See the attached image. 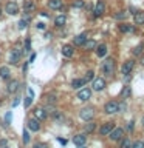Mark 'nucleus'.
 I'll return each instance as SVG.
<instances>
[{"mask_svg": "<svg viewBox=\"0 0 144 148\" xmlns=\"http://www.w3.org/2000/svg\"><path fill=\"white\" fill-rule=\"evenodd\" d=\"M118 102H115V100H110V102H107L105 106H104V111L107 114H115V113H118Z\"/></svg>", "mask_w": 144, "mask_h": 148, "instance_id": "nucleus-2", "label": "nucleus"}, {"mask_svg": "<svg viewBox=\"0 0 144 148\" xmlns=\"http://www.w3.org/2000/svg\"><path fill=\"white\" fill-rule=\"evenodd\" d=\"M132 148H144V142H143V140H136V142L132 145Z\"/></svg>", "mask_w": 144, "mask_h": 148, "instance_id": "nucleus-36", "label": "nucleus"}, {"mask_svg": "<svg viewBox=\"0 0 144 148\" xmlns=\"http://www.w3.org/2000/svg\"><path fill=\"white\" fill-rule=\"evenodd\" d=\"M28 96L33 97V90H31V88H28Z\"/></svg>", "mask_w": 144, "mask_h": 148, "instance_id": "nucleus-46", "label": "nucleus"}, {"mask_svg": "<svg viewBox=\"0 0 144 148\" xmlns=\"http://www.w3.org/2000/svg\"><path fill=\"white\" fill-rule=\"evenodd\" d=\"M11 116H12L11 111H9V113H6V116H5V123H6V125H9V122H11Z\"/></svg>", "mask_w": 144, "mask_h": 148, "instance_id": "nucleus-37", "label": "nucleus"}, {"mask_svg": "<svg viewBox=\"0 0 144 148\" xmlns=\"http://www.w3.org/2000/svg\"><path fill=\"white\" fill-rule=\"evenodd\" d=\"M0 17H2V9H0Z\"/></svg>", "mask_w": 144, "mask_h": 148, "instance_id": "nucleus-49", "label": "nucleus"}, {"mask_svg": "<svg viewBox=\"0 0 144 148\" xmlns=\"http://www.w3.org/2000/svg\"><path fill=\"white\" fill-rule=\"evenodd\" d=\"M133 66H135V62H133V60H127V62L123 65V68H121V73H123L124 76H125V74H130V71L133 69Z\"/></svg>", "mask_w": 144, "mask_h": 148, "instance_id": "nucleus-10", "label": "nucleus"}, {"mask_svg": "<svg viewBox=\"0 0 144 148\" xmlns=\"http://www.w3.org/2000/svg\"><path fill=\"white\" fill-rule=\"evenodd\" d=\"M95 127H96V125L93 123V122H88V123L85 125V131H87V133H91L93 130H95Z\"/></svg>", "mask_w": 144, "mask_h": 148, "instance_id": "nucleus-31", "label": "nucleus"}, {"mask_svg": "<svg viewBox=\"0 0 144 148\" xmlns=\"http://www.w3.org/2000/svg\"><path fill=\"white\" fill-rule=\"evenodd\" d=\"M48 6L51 9H59L62 6V0H48Z\"/></svg>", "mask_w": 144, "mask_h": 148, "instance_id": "nucleus-18", "label": "nucleus"}, {"mask_svg": "<svg viewBox=\"0 0 144 148\" xmlns=\"http://www.w3.org/2000/svg\"><path fill=\"white\" fill-rule=\"evenodd\" d=\"M65 22H67V17H65L64 14H60V16H57V17L54 18L56 26H64V25H65Z\"/></svg>", "mask_w": 144, "mask_h": 148, "instance_id": "nucleus-19", "label": "nucleus"}, {"mask_svg": "<svg viewBox=\"0 0 144 148\" xmlns=\"http://www.w3.org/2000/svg\"><path fill=\"white\" fill-rule=\"evenodd\" d=\"M79 148H85V147H84V145H79Z\"/></svg>", "mask_w": 144, "mask_h": 148, "instance_id": "nucleus-48", "label": "nucleus"}, {"mask_svg": "<svg viewBox=\"0 0 144 148\" xmlns=\"http://www.w3.org/2000/svg\"><path fill=\"white\" fill-rule=\"evenodd\" d=\"M121 148H132V143H130L129 139H124L123 143H121Z\"/></svg>", "mask_w": 144, "mask_h": 148, "instance_id": "nucleus-32", "label": "nucleus"}, {"mask_svg": "<svg viewBox=\"0 0 144 148\" xmlns=\"http://www.w3.org/2000/svg\"><path fill=\"white\" fill-rule=\"evenodd\" d=\"M90 97H91V90H90V88H82V90L81 91H79L78 92V99L79 100H88V99H90Z\"/></svg>", "mask_w": 144, "mask_h": 148, "instance_id": "nucleus-4", "label": "nucleus"}, {"mask_svg": "<svg viewBox=\"0 0 144 148\" xmlns=\"http://www.w3.org/2000/svg\"><path fill=\"white\" fill-rule=\"evenodd\" d=\"M5 11L8 14H11V16H14V14L19 12V5L16 2H9V3H6V6H5Z\"/></svg>", "mask_w": 144, "mask_h": 148, "instance_id": "nucleus-7", "label": "nucleus"}, {"mask_svg": "<svg viewBox=\"0 0 144 148\" xmlns=\"http://www.w3.org/2000/svg\"><path fill=\"white\" fill-rule=\"evenodd\" d=\"M84 85H85V80H84V79H74V80L71 82V86L74 88V90H78V88H81Z\"/></svg>", "mask_w": 144, "mask_h": 148, "instance_id": "nucleus-20", "label": "nucleus"}, {"mask_svg": "<svg viewBox=\"0 0 144 148\" xmlns=\"http://www.w3.org/2000/svg\"><path fill=\"white\" fill-rule=\"evenodd\" d=\"M17 88H19V82H17V80L9 82V85H8V91H9V92H16Z\"/></svg>", "mask_w": 144, "mask_h": 148, "instance_id": "nucleus-25", "label": "nucleus"}, {"mask_svg": "<svg viewBox=\"0 0 144 148\" xmlns=\"http://www.w3.org/2000/svg\"><path fill=\"white\" fill-rule=\"evenodd\" d=\"M30 49H31V42L26 40V42H25V53H28Z\"/></svg>", "mask_w": 144, "mask_h": 148, "instance_id": "nucleus-39", "label": "nucleus"}, {"mask_svg": "<svg viewBox=\"0 0 144 148\" xmlns=\"http://www.w3.org/2000/svg\"><path fill=\"white\" fill-rule=\"evenodd\" d=\"M96 54H98V57H104V56L107 54V46L105 45H99L96 48Z\"/></svg>", "mask_w": 144, "mask_h": 148, "instance_id": "nucleus-21", "label": "nucleus"}, {"mask_svg": "<svg viewBox=\"0 0 144 148\" xmlns=\"http://www.w3.org/2000/svg\"><path fill=\"white\" fill-rule=\"evenodd\" d=\"M84 48H85L87 51L95 49L96 48V42L95 40H85V42H84Z\"/></svg>", "mask_w": 144, "mask_h": 148, "instance_id": "nucleus-22", "label": "nucleus"}, {"mask_svg": "<svg viewBox=\"0 0 144 148\" xmlns=\"http://www.w3.org/2000/svg\"><path fill=\"white\" fill-rule=\"evenodd\" d=\"M22 140H23V143H28V142H30V134H28V131H23Z\"/></svg>", "mask_w": 144, "mask_h": 148, "instance_id": "nucleus-35", "label": "nucleus"}, {"mask_svg": "<svg viewBox=\"0 0 144 148\" xmlns=\"http://www.w3.org/2000/svg\"><path fill=\"white\" fill-rule=\"evenodd\" d=\"M133 123H135L133 120H130V122H129V127H127V128H129V130H133Z\"/></svg>", "mask_w": 144, "mask_h": 148, "instance_id": "nucleus-43", "label": "nucleus"}, {"mask_svg": "<svg viewBox=\"0 0 144 148\" xmlns=\"http://www.w3.org/2000/svg\"><path fill=\"white\" fill-rule=\"evenodd\" d=\"M85 6V3H84V0H74L73 2V8H78V9H81Z\"/></svg>", "mask_w": 144, "mask_h": 148, "instance_id": "nucleus-28", "label": "nucleus"}, {"mask_svg": "<svg viewBox=\"0 0 144 148\" xmlns=\"http://www.w3.org/2000/svg\"><path fill=\"white\" fill-rule=\"evenodd\" d=\"M31 20V17L30 16H26V17H23L20 22H19V29H23V28H26L28 26V23H30Z\"/></svg>", "mask_w": 144, "mask_h": 148, "instance_id": "nucleus-23", "label": "nucleus"}, {"mask_svg": "<svg viewBox=\"0 0 144 148\" xmlns=\"http://www.w3.org/2000/svg\"><path fill=\"white\" fill-rule=\"evenodd\" d=\"M79 116H81L82 120H91L93 116H95V111H93V108H84V110H81Z\"/></svg>", "mask_w": 144, "mask_h": 148, "instance_id": "nucleus-3", "label": "nucleus"}, {"mask_svg": "<svg viewBox=\"0 0 144 148\" xmlns=\"http://www.w3.org/2000/svg\"><path fill=\"white\" fill-rule=\"evenodd\" d=\"M119 31L121 32H133L135 26L133 25H127V23H123V25H119Z\"/></svg>", "mask_w": 144, "mask_h": 148, "instance_id": "nucleus-17", "label": "nucleus"}, {"mask_svg": "<svg viewBox=\"0 0 144 148\" xmlns=\"http://www.w3.org/2000/svg\"><path fill=\"white\" fill-rule=\"evenodd\" d=\"M93 79H95V73H93V71H87L85 77H84V80H85V83H87V82H90V80H93Z\"/></svg>", "mask_w": 144, "mask_h": 148, "instance_id": "nucleus-29", "label": "nucleus"}, {"mask_svg": "<svg viewBox=\"0 0 144 148\" xmlns=\"http://www.w3.org/2000/svg\"><path fill=\"white\" fill-rule=\"evenodd\" d=\"M34 117H36L37 120L46 119V111H45L44 108H36V110H34Z\"/></svg>", "mask_w": 144, "mask_h": 148, "instance_id": "nucleus-14", "label": "nucleus"}, {"mask_svg": "<svg viewBox=\"0 0 144 148\" xmlns=\"http://www.w3.org/2000/svg\"><path fill=\"white\" fill-rule=\"evenodd\" d=\"M20 56H22V53H20V49L19 48H14L12 51H11V56H9V60H11V63H19V60H20Z\"/></svg>", "mask_w": 144, "mask_h": 148, "instance_id": "nucleus-9", "label": "nucleus"}, {"mask_svg": "<svg viewBox=\"0 0 144 148\" xmlns=\"http://www.w3.org/2000/svg\"><path fill=\"white\" fill-rule=\"evenodd\" d=\"M73 46L71 45H65V46H62V54L65 56V57H71L73 56Z\"/></svg>", "mask_w": 144, "mask_h": 148, "instance_id": "nucleus-16", "label": "nucleus"}, {"mask_svg": "<svg viewBox=\"0 0 144 148\" xmlns=\"http://www.w3.org/2000/svg\"><path fill=\"white\" fill-rule=\"evenodd\" d=\"M133 20H135V25H143L144 23V11H136L135 12Z\"/></svg>", "mask_w": 144, "mask_h": 148, "instance_id": "nucleus-13", "label": "nucleus"}, {"mask_svg": "<svg viewBox=\"0 0 144 148\" xmlns=\"http://www.w3.org/2000/svg\"><path fill=\"white\" fill-rule=\"evenodd\" d=\"M87 142V136H85V134H78V136H74L73 137V143H74V145H84V143H85Z\"/></svg>", "mask_w": 144, "mask_h": 148, "instance_id": "nucleus-12", "label": "nucleus"}, {"mask_svg": "<svg viewBox=\"0 0 144 148\" xmlns=\"http://www.w3.org/2000/svg\"><path fill=\"white\" fill-rule=\"evenodd\" d=\"M31 102H33V97H31V96H28L26 99H25V108H28V106L31 105Z\"/></svg>", "mask_w": 144, "mask_h": 148, "instance_id": "nucleus-38", "label": "nucleus"}, {"mask_svg": "<svg viewBox=\"0 0 144 148\" xmlns=\"http://www.w3.org/2000/svg\"><path fill=\"white\" fill-rule=\"evenodd\" d=\"M23 8H25V12H31L33 9H34V3H33L31 0H28V2L25 3V6H23Z\"/></svg>", "mask_w": 144, "mask_h": 148, "instance_id": "nucleus-27", "label": "nucleus"}, {"mask_svg": "<svg viewBox=\"0 0 144 148\" xmlns=\"http://www.w3.org/2000/svg\"><path fill=\"white\" fill-rule=\"evenodd\" d=\"M141 63H143V66H144V56L141 57Z\"/></svg>", "mask_w": 144, "mask_h": 148, "instance_id": "nucleus-47", "label": "nucleus"}, {"mask_svg": "<svg viewBox=\"0 0 144 148\" xmlns=\"http://www.w3.org/2000/svg\"><path fill=\"white\" fill-rule=\"evenodd\" d=\"M121 96H123L124 99H125V97H129V96H130V88H129V86H125L124 90H123V92H121Z\"/></svg>", "mask_w": 144, "mask_h": 148, "instance_id": "nucleus-34", "label": "nucleus"}, {"mask_svg": "<svg viewBox=\"0 0 144 148\" xmlns=\"http://www.w3.org/2000/svg\"><path fill=\"white\" fill-rule=\"evenodd\" d=\"M34 59H36V54H31V59H30V62H34Z\"/></svg>", "mask_w": 144, "mask_h": 148, "instance_id": "nucleus-45", "label": "nucleus"}, {"mask_svg": "<svg viewBox=\"0 0 144 148\" xmlns=\"http://www.w3.org/2000/svg\"><path fill=\"white\" fill-rule=\"evenodd\" d=\"M19 103H20V99H16V100L12 102V106H17Z\"/></svg>", "mask_w": 144, "mask_h": 148, "instance_id": "nucleus-42", "label": "nucleus"}, {"mask_svg": "<svg viewBox=\"0 0 144 148\" xmlns=\"http://www.w3.org/2000/svg\"><path fill=\"white\" fill-rule=\"evenodd\" d=\"M115 128V123L113 122H107V123H104L101 127V130H99V133L102 134V136H109V134L111 133V130Z\"/></svg>", "mask_w": 144, "mask_h": 148, "instance_id": "nucleus-6", "label": "nucleus"}, {"mask_svg": "<svg viewBox=\"0 0 144 148\" xmlns=\"http://www.w3.org/2000/svg\"><path fill=\"white\" fill-rule=\"evenodd\" d=\"M3 148H6V147H3Z\"/></svg>", "mask_w": 144, "mask_h": 148, "instance_id": "nucleus-51", "label": "nucleus"}, {"mask_svg": "<svg viewBox=\"0 0 144 148\" xmlns=\"http://www.w3.org/2000/svg\"><path fill=\"white\" fill-rule=\"evenodd\" d=\"M123 134H124V130L123 128H113L109 136H110L111 140H119V139L123 137Z\"/></svg>", "mask_w": 144, "mask_h": 148, "instance_id": "nucleus-8", "label": "nucleus"}, {"mask_svg": "<svg viewBox=\"0 0 144 148\" xmlns=\"http://www.w3.org/2000/svg\"><path fill=\"white\" fill-rule=\"evenodd\" d=\"M132 53H133L135 56H141V53H143V46H141V45L135 46V48L132 49Z\"/></svg>", "mask_w": 144, "mask_h": 148, "instance_id": "nucleus-30", "label": "nucleus"}, {"mask_svg": "<svg viewBox=\"0 0 144 148\" xmlns=\"http://www.w3.org/2000/svg\"><path fill=\"white\" fill-rule=\"evenodd\" d=\"M143 127H144V117H143Z\"/></svg>", "mask_w": 144, "mask_h": 148, "instance_id": "nucleus-50", "label": "nucleus"}, {"mask_svg": "<svg viewBox=\"0 0 144 148\" xmlns=\"http://www.w3.org/2000/svg\"><path fill=\"white\" fill-rule=\"evenodd\" d=\"M105 88V80L102 77H96V79H93V90L95 91H101V90H104Z\"/></svg>", "mask_w": 144, "mask_h": 148, "instance_id": "nucleus-5", "label": "nucleus"}, {"mask_svg": "<svg viewBox=\"0 0 144 148\" xmlns=\"http://www.w3.org/2000/svg\"><path fill=\"white\" fill-rule=\"evenodd\" d=\"M125 17H127V12H124V11L115 14V18H118V20H121V18H125Z\"/></svg>", "mask_w": 144, "mask_h": 148, "instance_id": "nucleus-33", "label": "nucleus"}, {"mask_svg": "<svg viewBox=\"0 0 144 148\" xmlns=\"http://www.w3.org/2000/svg\"><path fill=\"white\" fill-rule=\"evenodd\" d=\"M0 77H2V79H9V68L8 66H2V68H0Z\"/></svg>", "mask_w": 144, "mask_h": 148, "instance_id": "nucleus-26", "label": "nucleus"}, {"mask_svg": "<svg viewBox=\"0 0 144 148\" xmlns=\"http://www.w3.org/2000/svg\"><path fill=\"white\" fill-rule=\"evenodd\" d=\"M34 148H46V145H45V143H36Z\"/></svg>", "mask_w": 144, "mask_h": 148, "instance_id": "nucleus-40", "label": "nucleus"}, {"mask_svg": "<svg viewBox=\"0 0 144 148\" xmlns=\"http://www.w3.org/2000/svg\"><path fill=\"white\" fill-rule=\"evenodd\" d=\"M87 40V37H85V34H79L78 37H74V45L76 46H79V45H84V42Z\"/></svg>", "mask_w": 144, "mask_h": 148, "instance_id": "nucleus-24", "label": "nucleus"}, {"mask_svg": "<svg viewBox=\"0 0 144 148\" xmlns=\"http://www.w3.org/2000/svg\"><path fill=\"white\" fill-rule=\"evenodd\" d=\"M57 140L62 143V145H65V143H67V140H65V139H62V137H57Z\"/></svg>", "mask_w": 144, "mask_h": 148, "instance_id": "nucleus-41", "label": "nucleus"}, {"mask_svg": "<svg viewBox=\"0 0 144 148\" xmlns=\"http://www.w3.org/2000/svg\"><path fill=\"white\" fill-rule=\"evenodd\" d=\"M115 69V60L113 59H107L104 63H102V71H104L105 76H111Z\"/></svg>", "mask_w": 144, "mask_h": 148, "instance_id": "nucleus-1", "label": "nucleus"}, {"mask_svg": "<svg viewBox=\"0 0 144 148\" xmlns=\"http://www.w3.org/2000/svg\"><path fill=\"white\" fill-rule=\"evenodd\" d=\"M28 128H30L31 131H39V128H40L39 120H37V119H31V120H28Z\"/></svg>", "mask_w": 144, "mask_h": 148, "instance_id": "nucleus-15", "label": "nucleus"}, {"mask_svg": "<svg viewBox=\"0 0 144 148\" xmlns=\"http://www.w3.org/2000/svg\"><path fill=\"white\" fill-rule=\"evenodd\" d=\"M104 9H105V5H104V2H98L96 3V6H95V17H99V16H102L104 14Z\"/></svg>", "mask_w": 144, "mask_h": 148, "instance_id": "nucleus-11", "label": "nucleus"}, {"mask_svg": "<svg viewBox=\"0 0 144 148\" xmlns=\"http://www.w3.org/2000/svg\"><path fill=\"white\" fill-rule=\"evenodd\" d=\"M37 26H39V29H45V23H37Z\"/></svg>", "mask_w": 144, "mask_h": 148, "instance_id": "nucleus-44", "label": "nucleus"}]
</instances>
